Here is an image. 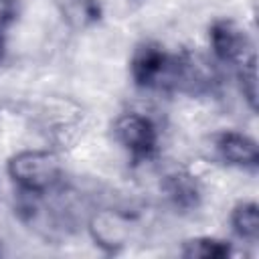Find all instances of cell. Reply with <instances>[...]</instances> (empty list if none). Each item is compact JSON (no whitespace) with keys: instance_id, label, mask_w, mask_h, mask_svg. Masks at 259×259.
Segmentation results:
<instances>
[{"instance_id":"1","label":"cell","mask_w":259,"mask_h":259,"mask_svg":"<svg viewBox=\"0 0 259 259\" xmlns=\"http://www.w3.org/2000/svg\"><path fill=\"white\" fill-rule=\"evenodd\" d=\"M10 180L24 194H49L61 182L63 168L53 152L24 150L14 154L6 164Z\"/></svg>"},{"instance_id":"2","label":"cell","mask_w":259,"mask_h":259,"mask_svg":"<svg viewBox=\"0 0 259 259\" xmlns=\"http://www.w3.org/2000/svg\"><path fill=\"white\" fill-rule=\"evenodd\" d=\"M176 69V53H168L160 42H140L130 59V75L140 89L172 91Z\"/></svg>"},{"instance_id":"3","label":"cell","mask_w":259,"mask_h":259,"mask_svg":"<svg viewBox=\"0 0 259 259\" xmlns=\"http://www.w3.org/2000/svg\"><path fill=\"white\" fill-rule=\"evenodd\" d=\"M113 136L117 144L127 152L134 164H142L156 158L160 150L158 125L148 115L138 111L121 113L113 123Z\"/></svg>"},{"instance_id":"4","label":"cell","mask_w":259,"mask_h":259,"mask_svg":"<svg viewBox=\"0 0 259 259\" xmlns=\"http://www.w3.org/2000/svg\"><path fill=\"white\" fill-rule=\"evenodd\" d=\"M208 42L212 55L227 65H243L255 57L249 34L231 18H219L208 26Z\"/></svg>"},{"instance_id":"5","label":"cell","mask_w":259,"mask_h":259,"mask_svg":"<svg viewBox=\"0 0 259 259\" xmlns=\"http://www.w3.org/2000/svg\"><path fill=\"white\" fill-rule=\"evenodd\" d=\"M214 150L219 158L235 168L255 172L259 166V150L253 138L239 132H221L214 136Z\"/></svg>"},{"instance_id":"6","label":"cell","mask_w":259,"mask_h":259,"mask_svg":"<svg viewBox=\"0 0 259 259\" xmlns=\"http://www.w3.org/2000/svg\"><path fill=\"white\" fill-rule=\"evenodd\" d=\"M162 190H164L168 202L180 212L196 210L202 202V188H200L196 176H192L186 170H174V172L166 174V178L162 182Z\"/></svg>"},{"instance_id":"7","label":"cell","mask_w":259,"mask_h":259,"mask_svg":"<svg viewBox=\"0 0 259 259\" xmlns=\"http://www.w3.org/2000/svg\"><path fill=\"white\" fill-rule=\"evenodd\" d=\"M53 4L59 10L61 18L75 30L91 28L103 16L99 0H53Z\"/></svg>"},{"instance_id":"8","label":"cell","mask_w":259,"mask_h":259,"mask_svg":"<svg viewBox=\"0 0 259 259\" xmlns=\"http://www.w3.org/2000/svg\"><path fill=\"white\" fill-rule=\"evenodd\" d=\"M231 225L239 239L247 243H257L259 239V208L253 200H241L233 206Z\"/></svg>"},{"instance_id":"9","label":"cell","mask_w":259,"mask_h":259,"mask_svg":"<svg viewBox=\"0 0 259 259\" xmlns=\"http://www.w3.org/2000/svg\"><path fill=\"white\" fill-rule=\"evenodd\" d=\"M180 255L188 259H225L233 255V245L217 237H196L184 241Z\"/></svg>"},{"instance_id":"10","label":"cell","mask_w":259,"mask_h":259,"mask_svg":"<svg viewBox=\"0 0 259 259\" xmlns=\"http://www.w3.org/2000/svg\"><path fill=\"white\" fill-rule=\"evenodd\" d=\"M237 75H239L241 93H243L245 101L249 103V107L255 111L257 109V71H255V57H251L249 61H245L243 65H239L237 67Z\"/></svg>"},{"instance_id":"11","label":"cell","mask_w":259,"mask_h":259,"mask_svg":"<svg viewBox=\"0 0 259 259\" xmlns=\"http://www.w3.org/2000/svg\"><path fill=\"white\" fill-rule=\"evenodd\" d=\"M16 12H18L16 0H0V28L2 30H6L14 22Z\"/></svg>"},{"instance_id":"12","label":"cell","mask_w":259,"mask_h":259,"mask_svg":"<svg viewBox=\"0 0 259 259\" xmlns=\"http://www.w3.org/2000/svg\"><path fill=\"white\" fill-rule=\"evenodd\" d=\"M4 53H6V36H4V30L0 28V63L4 59Z\"/></svg>"}]
</instances>
